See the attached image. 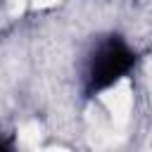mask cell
Returning <instances> with one entry per match:
<instances>
[{
    "mask_svg": "<svg viewBox=\"0 0 152 152\" xmlns=\"http://www.w3.org/2000/svg\"><path fill=\"white\" fill-rule=\"evenodd\" d=\"M133 52L121 43V40H109L104 43L90 66V86L93 90H102L107 86H112L114 81H119L131 66H133Z\"/></svg>",
    "mask_w": 152,
    "mask_h": 152,
    "instance_id": "cell-1",
    "label": "cell"
}]
</instances>
